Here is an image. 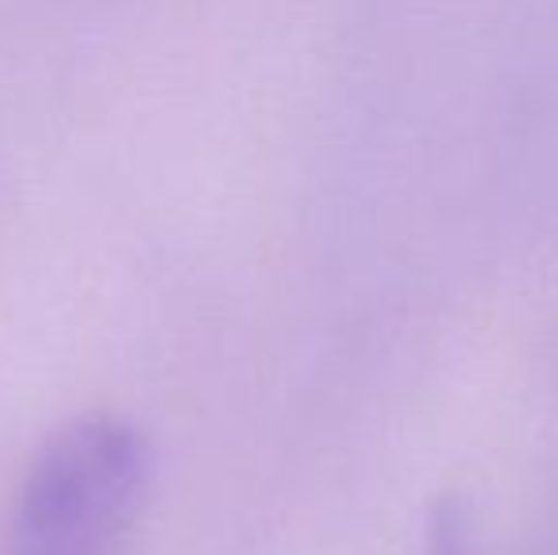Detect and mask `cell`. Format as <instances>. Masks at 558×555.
I'll return each instance as SVG.
<instances>
[{
	"label": "cell",
	"instance_id": "cell-2",
	"mask_svg": "<svg viewBox=\"0 0 558 555\" xmlns=\"http://www.w3.org/2000/svg\"><path fill=\"white\" fill-rule=\"evenodd\" d=\"M426 555H471L468 518L456 503H437L426 526Z\"/></svg>",
	"mask_w": 558,
	"mask_h": 555
},
{
	"label": "cell",
	"instance_id": "cell-1",
	"mask_svg": "<svg viewBox=\"0 0 558 555\" xmlns=\"http://www.w3.org/2000/svg\"><path fill=\"white\" fill-rule=\"evenodd\" d=\"M153 480L130 419L84 415L43 442L8 514L0 555H118Z\"/></svg>",
	"mask_w": 558,
	"mask_h": 555
}]
</instances>
